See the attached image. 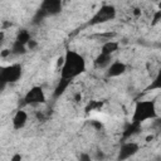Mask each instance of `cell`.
<instances>
[{"instance_id":"6da1fadb","label":"cell","mask_w":161,"mask_h":161,"mask_svg":"<svg viewBox=\"0 0 161 161\" xmlns=\"http://www.w3.org/2000/svg\"><path fill=\"white\" fill-rule=\"evenodd\" d=\"M63 64L60 67V77L73 80L78 75L83 74L86 72L87 64L84 57L72 49L65 50V54L63 57Z\"/></svg>"},{"instance_id":"7a4b0ae2","label":"cell","mask_w":161,"mask_h":161,"mask_svg":"<svg viewBox=\"0 0 161 161\" xmlns=\"http://www.w3.org/2000/svg\"><path fill=\"white\" fill-rule=\"evenodd\" d=\"M158 116L157 113V108L153 101H137L135 107H133V112H132V117L131 121L136 122V123H143L148 119H155Z\"/></svg>"},{"instance_id":"3957f363","label":"cell","mask_w":161,"mask_h":161,"mask_svg":"<svg viewBox=\"0 0 161 161\" xmlns=\"http://www.w3.org/2000/svg\"><path fill=\"white\" fill-rule=\"evenodd\" d=\"M23 74V68L19 63H13L6 67L1 68L0 72V82H1V89L5 88L6 84L15 83L21 78Z\"/></svg>"},{"instance_id":"277c9868","label":"cell","mask_w":161,"mask_h":161,"mask_svg":"<svg viewBox=\"0 0 161 161\" xmlns=\"http://www.w3.org/2000/svg\"><path fill=\"white\" fill-rule=\"evenodd\" d=\"M117 15V10L113 5H102L91 18L89 25H99L113 20Z\"/></svg>"},{"instance_id":"5b68a950","label":"cell","mask_w":161,"mask_h":161,"mask_svg":"<svg viewBox=\"0 0 161 161\" xmlns=\"http://www.w3.org/2000/svg\"><path fill=\"white\" fill-rule=\"evenodd\" d=\"M45 93L40 86H34L31 87L24 96V103L35 106V104H42L45 102Z\"/></svg>"},{"instance_id":"8992f818","label":"cell","mask_w":161,"mask_h":161,"mask_svg":"<svg viewBox=\"0 0 161 161\" xmlns=\"http://www.w3.org/2000/svg\"><path fill=\"white\" fill-rule=\"evenodd\" d=\"M138 151H140V145L137 142H133V141L123 142L122 146L119 147L117 158L118 160H127V158L132 157L133 155H136Z\"/></svg>"},{"instance_id":"52a82bcc","label":"cell","mask_w":161,"mask_h":161,"mask_svg":"<svg viewBox=\"0 0 161 161\" xmlns=\"http://www.w3.org/2000/svg\"><path fill=\"white\" fill-rule=\"evenodd\" d=\"M40 9L48 16L58 15L62 11V0H43Z\"/></svg>"},{"instance_id":"ba28073f","label":"cell","mask_w":161,"mask_h":161,"mask_svg":"<svg viewBox=\"0 0 161 161\" xmlns=\"http://www.w3.org/2000/svg\"><path fill=\"white\" fill-rule=\"evenodd\" d=\"M127 70V65L121 62V60H114L109 64V67L107 68V77L109 78H116L119 77L122 74H125Z\"/></svg>"},{"instance_id":"9c48e42d","label":"cell","mask_w":161,"mask_h":161,"mask_svg":"<svg viewBox=\"0 0 161 161\" xmlns=\"http://www.w3.org/2000/svg\"><path fill=\"white\" fill-rule=\"evenodd\" d=\"M28 118H29V116H28L26 111H24V109H19V111H16L15 114L13 116V121H11V122H13V127H14V130H21V128L26 125Z\"/></svg>"},{"instance_id":"30bf717a","label":"cell","mask_w":161,"mask_h":161,"mask_svg":"<svg viewBox=\"0 0 161 161\" xmlns=\"http://www.w3.org/2000/svg\"><path fill=\"white\" fill-rule=\"evenodd\" d=\"M111 63H112V55L104 53H99L94 59V65L99 69H107Z\"/></svg>"},{"instance_id":"8fae6325","label":"cell","mask_w":161,"mask_h":161,"mask_svg":"<svg viewBox=\"0 0 161 161\" xmlns=\"http://www.w3.org/2000/svg\"><path fill=\"white\" fill-rule=\"evenodd\" d=\"M70 79H67V78H62L59 79V82L57 83V87L54 88V92H53V96L54 98H59L60 96H63L67 91V88L70 86Z\"/></svg>"},{"instance_id":"7c38bea8","label":"cell","mask_w":161,"mask_h":161,"mask_svg":"<svg viewBox=\"0 0 161 161\" xmlns=\"http://www.w3.org/2000/svg\"><path fill=\"white\" fill-rule=\"evenodd\" d=\"M118 49H119V43L116 42V40H111V39H109V40H106V42L102 44V47H101V53L112 55V54H114Z\"/></svg>"},{"instance_id":"4fadbf2b","label":"cell","mask_w":161,"mask_h":161,"mask_svg":"<svg viewBox=\"0 0 161 161\" xmlns=\"http://www.w3.org/2000/svg\"><path fill=\"white\" fill-rule=\"evenodd\" d=\"M146 91L151 92V91H161V69L156 73V75L152 78V80L150 82V84L147 86Z\"/></svg>"},{"instance_id":"5bb4252c","label":"cell","mask_w":161,"mask_h":161,"mask_svg":"<svg viewBox=\"0 0 161 161\" xmlns=\"http://www.w3.org/2000/svg\"><path fill=\"white\" fill-rule=\"evenodd\" d=\"M140 130H141V123H136V122H132V121H131V123L126 127V130H125V132H123V137H125V138H130V137L133 136L135 133L140 132Z\"/></svg>"},{"instance_id":"9a60e30c","label":"cell","mask_w":161,"mask_h":161,"mask_svg":"<svg viewBox=\"0 0 161 161\" xmlns=\"http://www.w3.org/2000/svg\"><path fill=\"white\" fill-rule=\"evenodd\" d=\"M26 52H28L26 45L23 44V43H19L18 40H15V43H14L13 47H11V53L15 54V55H23V54H25Z\"/></svg>"},{"instance_id":"2e32d148","label":"cell","mask_w":161,"mask_h":161,"mask_svg":"<svg viewBox=\"0 0 161 161\" xmlns=\"http://www.w3.org/2000/svg\"><path fill=\"white\" fill-rule=\"evenodd\" d=\"M31 39V36H30V34H29V31L28 30H21L19 34H18V38H16V40L19 42V43H23V44H28V42Z\"/></svg>"},{"instance_id":"e0dca14e","label":"cell","mask_w":161,"mask_h":161,"mask_svg":"<svg viewBox=\"0 0 161 161\" xmlns=\"http://www.w3.org/2000/svg\"><path fill=\"white\" fill-rule=\"evenodd\" d=\"M47 16H48V15H47L42 9H39V10L35 13L34 18H33V23H34V24H38V23H40L42 20H44Z\"/></svg>"},{"instance_id":"ac0fdd59","label":"cell","mask_w":161,"mask_h":161,"mask_svg":"<svg viewBox=\"0 0 161 161\" xmlns=\"http://www.w3.org/2000/svg\"><path fill=\"white\" fill-rule=\"evenodd\" d=\"M161 21V9H158V10H156L155 13H153V15H152V21H151V25H156L157 23H160Z\"/></svg>"},{"instance_id":"d6986e66","label":"cell","mask_w":161,"mask_h":161,"mask_svg":"<svg viewBox=\"0 0 161 161\" xmlns=\"http://www.w3.org/2000/svg\"><path fill=\"white\" fill-rule=\"evenodd\" d=\"M152 127H153V130H156V131H161V118H158V116L155 118V121H153V123H152Z\"/></svg>"},{"instance_id":"ffe728a7","label":"cell","mask_w":161,"mask_h":161,"mask_svg":"<svg viewBox=\"0 0 161 161\" xmlns=\"http://www.w3.org/2000/svg\"><path fill=\"white\" fill-rule=\"evenodd\" d=\"M36 47H38V43H36V40H34V39H30V40L28 42V44H26L28 50H34Z\"/></svg>"},{"instance_id":"44dd1931","label":"cell","mask_w":161,"mask_h":161,"mask_svg":"<svg viewBox=\"0 0 161 161\" xmlns=\"http://www.w3.org/2000/svg\"><path fill=\"white\" fill-rule=\"evenodd\" d=\"M10 54H13V53H11V49H3L1 53H0V57H1L3 59H5V58H8Z\"/></svg>"},{"instance_id":"7402d4cb","label":"cell","mask_w":161,"mask_h":161,"mask_svg":"<svg viewBox=\"0 0 161 161\" xmlns=\"http://www.w3.org/2000/svg\"><path fill=\"white\" fill-rule=\"evenodd\" d=\"M21 160V155L20 153H16V155H14L11 158H10V161H20Z\"/></svg>"},{"instance_id":"603a6c76","label":"cell","mask_w":161,"mask_h":161,"mask_svg":"<svg viewBox=\"0 0 161 161\" xmlns=\"http://www.w3.org/2000/svg\"><path fill=\"white\" fill-rule=\"evenodd\" d=\"M92 125H93L96 128H98V130H101V128H102V123H101V122H96V121H93V122H92Z\"/></svg>"},{"instance_id":"cb8c5ba5","label":"cell","mask_w":161,"mask_h":161,"mask_svg":"<svg viewBox=\"0 0 161 161\" xmlns=\"http://www.w3.org/2000/svg\"><path fill=\"white\" fill-rule=\"evenodd\" d=\"M80 160H89V156H87V155H82V156H80Z\"/></svg>"}]
</instances>
